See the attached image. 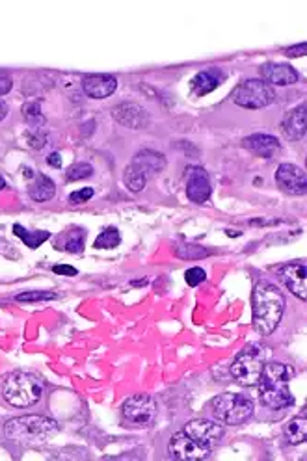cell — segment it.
I'll list each match as a JSON object with an SVG mask.
<instances>
[{
	"instance_id": "obj_15",
	"label": "cell",
	"mask_w": 307,
	"mask_h": 461,
	"mask_svg": "<svg viewBox=\"0 0 307 461\" xmlns=\"http://www.w3.org/2000/svg\"><path fill=\"white\" fill-rule=\"evenodd\" d=\"M261 73L266 84H276V86H291L300 80L298 71L288 63H264Z\"/></svg>"
},
{
	"instance_id": "obj_25",
	"label": "cell",
	"mask_w": 307,
	"mask_h": 461,
	"mask_svg": "<svg viewBox=\"0 0 307 461\" xmlns=\"http://www.w3.org/2000/svg\"><path fill=\"white\" fill-rule=\"evenodd\" d=\"M175 255L182 260H196L209 257V250L203 248V245H194L188 244V242H181L179 245H175Z\"/></svg>"
},
{
	"instance_id": "obj_29",
	"label": "cell",
	"mask_w": 307,
	"mask_h": 461,
	"mask_svg": "<svg viewBox=\"0 0 307 461\" xmlns=\"http://www.w3.org/2000/svg\"><path fill=\"white\" fill-rule=\"evenodd\" d=\"M93 173V168H91V164L88 162H80L71 166L68 171V179L69 181H82V179H88Z\"/></svg>"
},
{
	"instance_id": "obj_21",
	"label": "cell",
	"mask_w": 307,
	"mask_h": 461,
	"mask_svg": "<svg viewBox=\"0 0 307 461\" xmlns=\"http://www.w3.org/2000/svg\"><path fill=\"white\" fill-rule=\"evenodd\" d=\"M54 194H56V186H54V183L47 177V175H38L34 184L30 186V197L38 203L53 199Z\"/></svg>"
},
{
	"instance_id": "obj_11",
	"label": "cell",
	"mask_w": 307,
	"mask_h": 461,
	"mask_svg": "<svg viewBox=\"0 0 307 461\" xmlns=\"http://www.w3.org/2000/svg\"><path fill=\"white\" fill-rule=\"evenodd\" d=\"M276 183L278 186L287 194L293 196H303L307 188L306 173L302 168H298L294 164H281L276 171Z\"/></svg>"
},
{
	"instance_id": "obj_12",
	"label": "cell",
	"mask_w": 307,
	"mask_h": 461,
	"mask_svg": "<svg viewBox=\"0 0 307 461\" xmlns=\"http://www.w3.org/2000/svg\"><path fill=\"white\" fill-rule=\"evenodd\" d=\"M306 263L303 260H294L288 263L279 270V275L283 279L285 287L298 296L300 300L307 298V279H306Z\"/></svg>"
},
{
	"instance_id": "obj_20",
	"label": "cell",
	"mask_w": 307,
	"mask_h": 461,
	"mask_svg": "<svg viewBox=\"0 0 307 461\" xmlns=\"http://www.w3.org/2000/svg\"><path fill=\"white\" fill-rule=\"evenodd\" d=\"M224 80H226V75H222L220 71L197 73L196 78L192 80V92L196 95H207V93L214 92Z\"/></svg>"
},
{
	"instance_id": "obj_27",
	"label": "cell",
	"mask_w": 307,
	"mask_h": 461,
	"mask_svg": "<svg viewBox=\"0 0 307 461\" xmlns=\"http://www.w3.org/2000/svg\"><path fill=\"white\" fill-rule=\"evenodd\" d=\"M120 242H121L120 231L115 229V227H108V229H105L101 235L97 236L95 248L97 250H114L115 245H120Z\"/></svg>"
},
{
	"instance_id": "obj_39",
	"label": "cell",
	"mask_w": 307,
	"mask_h": 461,
	"mask_svg": "<svg viewBox=\"0 0 307 461\" xmlns=\"http://www.w3.org/2000/svg\"><path fill=\"white\" fill-rule=\"evenodd\" d=\"M4 179H2V177H0V190H2V188H4Z\"/></svg>"
},
{
	"instance_id": "obj_17",
	"label": "cell",
	"mask_w": 307,
	"mask_h": 461,
	"mask_svg": "<svg viewBox=\"0 0 307 461\" xmlns=\"http://www.w3.org/2000/svg\"><path fill=\"white\" fill-rule=\"evenodd\" d=\"M244 149H248L250 153L257 154L261 159H270L279 151V142L278 138L269 134H251L248 138L242 139Z\"/></svg>"
},
{
	"instance_id": "obj_14",
	"label": "cell",
	"mask_w": 307,
	"mask_h": 461,
	"mask_svg": "<svg viewBox=\"0 0 307 461\" xmlns=\"http://www.w3.org/2000/svg\"><path fill=\"white\" fill-rule=\"evenodd\" d=\"M112 115L120 125H125L129 129H142V127L147 125L149 121L147 112L135 102H123V105L115 106Z\"/></svg>"
},
{
	"instance_id": "obj_32",
	"label": "cell",
	"mask_w": 307,
	"mask_h": 461,
	"mask_svg": "<svg viewBox=\"0 0 307 461\" xmlns=\"http://www.w3.org/2000/svg\"><path fill=\"white\" fill-rule=\"evenodd\" d=\"M91 196H93V190H91V188H82V190H78V192H73L71 196H69V201L71 203H86L88 199H91Z\"/></svg>"
},
{
	"instance_id": "obj_26",
	"label": "cell",
	"mask_w": 307,
	"mask_h": 461,
	"mask_svg": "<svg viewBox=\"0 0 307 461\" xmlns=\"http://www.w3.org/2000/svg\"><path fill=\"white\" fill-rule=\"evenodd\" d=\"M84 238H86V231L80 227H75L66 235V242H63V250L69 253H82L84 250Z\"/></svg>"
},
{
	"instance_id": "obj_13",
	"label": "cell",
	"mask_w": 307,
	"mask_h": 461,
	"mask_svg": "<svg viewBox=\"0 0 307 461\" xmlns=\"http://www.w3.org/2000/svg\"><path fill=\"white\" fill-rule=\"evenodd\" d=\"M188 199L194 203H205L211 197V179L203 168H192L187 177Z\"/></svg>"
},
{
	"instance_id": "obj_10",
	"label": "cell",
	"mask_w": 307,
	"mask_h": 461,
	"mask_svg": "<svg viewBox=\"0 0 307 461\" xmlns=\"http://www.w3.org/2000/svg\"><path fill=\"white\" fill-rule=\"evenodd\" d=\"M123 415L135 424H149L157 417V403L149 394H135L123 403Z\"/></svg>"
},
{
	"instance_id": "obj_38",
	"label": "cell",
	"mask_w": 307,
	"mask_h": 461,
	"mask_svg": "<svg viewBox=\"0 0 307 461\" xmlns=\"http://www.w3.org/2000/svg\"><path fill=\"white\" fill-rule=\"evenodd\" d=\"M6 114H8V105L4 101H0V121L4 120Z\"/></svg>"
},
{
	"instance_id": "obj_30",
	"label": "cell",
	"mask_w": 307,
	"mask_h": 461,
	"mask_svg": "<svg viewBox=\"0 0 307 461\" xmlns=\"http://www.w3.org/2000/svg\"><path fill=\"white\" fill-rule=\"evenodd\" d=\"M54 298H56V294L45 292V290H30V292H23L15 296L17 302H43V300H54Z\"/></svg>"
},
{
	"instance_id": "obj_22",
	"label": "cell",
	"mask_w": 307,
	"mask_h": 461,
	"mask_svg": "<svg viewBox=\"0 0 307 461\" xmlns=\"http://www.w3.org/2000/svg\"><path fill=\"white\" fill-rule=\"evenodd\" d=\"M285 438L291 445H300V443L306 441L307 438V417H306V409L302 411V415L294 420H291L285 430Z\"/></svg>"
},
{
	"instance_id": "obj_33",
	"label": "cell",
	"mask_w": 307,
	"mask_h": 461,
	"mask_svg": "<svg viewBox=\"0 0 307 461\" xmlns=\"http://www.w3.org/2000/svg\"><path fill=\"white\" fill-rule=\"evenodd\" d=\"M28 144L34 147V149H41L45 144H47V134H43L41 130H36L28 136Z\"/></svg>"
},
{
	"instance_id": "obj_19",
	"label": "cell",
	"mask_w": 307,
	"mask_h": 461,
	"mask_svg": "<svg viewBox=\"0 0 307 461\" xmlns=\"http://www.w3.org/2000/svg\"><path fill=\"white\" fill-rule=\"evenodd\" d=\"M130 164H135L140 169H144L145 175H153V173H159L166 168V159H164V154L157 153V151L144 149L136 154Z\"/></svg>"
},
{
	"instance_id": "obj_34",
	"label": "cell",
	"mask_w": 307,
	"mask_h": 461,
	"mask_svg": "<svg viewBox=\"0 0 307 461\" xmlns=\"http://www.w3.org/2000/svg\"><path fill=\"white\" fill-rule=\"evenodd\" d=\"M11 84H14L11 78L8 75H4V73H0V95H6V93L10 92Z\"/></svg>"
},
{
	"instance_id": "obj_37",
	"label": "cell",
	"mask_w": 307,
	"mask_h": 461,
	"mask_svg": "<svg viewBox=\"0 0 307 461\" xmlns=\"http://www.w3.org/2000/svg\"><path fill=\"white\" fill-rule=\"evenodd\" d=\"M48 164H51L53 168H60V166H62V159H60V154L58 153L51 154V157H48Z\"/></svg>"
},
{
	"instance_id": "obj_6",
	"label": "cell",
	"mask_w": 307,
	"mask_h": 461,
	"mask_svg": "<svg viewBox=\"0 0 307 461\" xmlns=\"http://www.w3.org/2000/svg\"><path fill=\"white\" fill-rule=\"evenodd\" d=\"M274 99H276V93H274L272 86L264 80H257V78L246 80L233 93V101L242 108H250V110L272 105Z\"/></svg>"
},
{
	"instance_id": "obj_31",
	"label": "cell",
	"mask_w": 307,
	"mask_h": 461,
	"mask_svg": "<svg viewBox=\"0 0 307 461\" xmlns=\"http://www.w3.org/2000/svg\"><path fill=\"white\" fill-rule=\"evenodd\" d=\"M184 279H187V283L190 285V287H197L199 283H203L207 279V272L203 268H190L184 274Z\"/></svg>"
},
{
	"instance_id": "obj_4",
	"label": "cell",
	"mask_w": 307,
	"mask_h": 461,
	"mask_svg": "<svg viewBox=\"0 0 307 461\" xmlns=\"http://www.w3.org/2000/svg\"><path fill=\"white\" fill-rule=\"evenodd\" d=\"M43 393V385L41 381L32 374L26 372H15L11 374L4 383L2 394L4 398L15 406V408H30L34 406Z\"/></svg>"
},
{
	"instance_id": "obj_2",
	"label": "cell",
	"mask_w": 307,
	"mask_h": 461,
	"mask_svg": "<svg viewBox=\"0 0 307 461\" xmlns=\"http://www.w3.org/2000/svg\"><path fill=\"white\" fill-rule=\"evenodd\" d=\"M293 370L281 363H269L263 366L259 378V394L266 408L283 409L293 406L294 398L288 389Z\"/></svg>"
},
{
	"instance_id": "obj_8",
	"label": "cell",
	"mask_w": 307,
	"mask_h": 461,
	"mask_svg": "<svg viewBox=\"0 0 307 461\" xmlns=\"http://www.w3.org/2000/svg\"><path fill=\"white\" fill-rule=\"evenodd\" d=\"M182 433L212 450L217 447V443L224 438V426H220L214 420H209V418H196V420L184 424Z\"/></svg>"
},
{
	"instance_id": "obj_1",
	"label": "cell",
	"mask_w": 307,
	"mask_h": 461,
	"mask_svg": "<svg viewBox=\"0 0 307 461\" xmlns=\"http://www.w3.org/2000/svg\"><path fill=\"white\" fill-rule=\"evenodd\" d=\"M254 327L259 335H270L278 327L285 311V296L276 285L259 281L251 294Z\"/></svg>"
},
{
	"instance_id": "obj_24",
	"label": "cell",
	"mask_w": 307,
	"mask_h": 461,
	"mask_svg": "<svg viewBox=\"0 0 307 461\" xmlns=\"http://www.w3.org/2000/svg\"><path fill=\"white\" fill-rule=\"evenodd\" d=\"M14 233L19 236L21 240L28 245V248H32V250L39 248L43 242H47L48 238H51V233H47V231H26L23 226H19V223L14 227Z\"/></svg>"
},
{
	"instance_id": "obj_3",
	"label": "cell",
	"mask_w": 307,
	"mask_h": 461,
	"mask_svg": "<svg viewBox=\"0 0 307 461\" xmlns=\"http://www.w3.org/2000/svg\"><path fill=\"white\" fill-rule=\"evenodd\" d=\"M58 432V423L41 415H24L8 420L4 435L21 445H41Z\"/></svg>"
},
{
	"instance_id": "obj_36",
	"label": "cell",
	"mask_w": 307,
	"mask_h": 461,
	"mask_svg": "<svg viewBox=\"0 0 307 461\" xmlns=\"http://www.w3.org/2000/svg\"><path fill=\"white\" fill-rule=\"evenodd\" d=\"M303 54H306V43L296 45V47L287 48V51H285V56H288V58H293V56H303Z\"/></svg>"
},
{
	"instance_id": "obj_7",
	"label": "cell",
	"mask_w": 307,
	"mask_h": 461,
	"mask_svg": "<svg viewBox=\"0 0 307 461\" xmlns=\"http://www.w3.org/2000/svg\"><path fill=\"white\" fill-rule=\"evenodd\" d=\"M263 359L257 354L251 351H244L236 357V361L231 366V376L244 387H254L259 383L261 372H263Z\"/></svg>"
},
{
	"instance_id": "obj_9",
	"label": "cell",
	"mask_w": 307,
	"mask_h": 461,
	"mask_svg": "<svg viewBox=\"0 0 307 461\" xmlns=\"http://www.w3.org/2000/svg\"><path fill=\"white\" fill-rule=\"evenodd\" d=\"M211 448L202 445V443L194 441L182 432L175 433L170 441V454L173 460L177 461H202L211 454Z\"/></svg>"
},
{
	"instance_id": "obj_5",
	"label": "cell",
	"mask_w": 307,
	"mask_h": 461,
	"mask_svg": "<svg viewBox=\"0 0 307 461\" xmlns=\"http://www.w3.org/2000/svg\"><path fill=\"white\" fill-rule=\"evenodd\" d=\"M212 411L227 426L246 423L254 415L255 408L248 396L236 393H224L212 400Z\"/></svg>"
},
{
	"instance_id": "obj_18",
	"label": "cell",
	"mask_w": 307,
	"mask_h": 461,
	"mask_svg": "<svg viewBox=\"0 0 307 461\" xmlns=\"http://www.w3.org/2000/svg\"><path fill=\"white\" fill-rule=\"evenodd\" d=\"M307 106L302 105L291 110L287 114V117L281 123V129H283L285 136L288 139H302L306 136V123H307Z\"/></svg>"
},
{
	"instance_id": "obj_23",
	"label": "cell",
	"mask_w": 307,
	"mask_h": 461,
	"mask_svg": "<svg viewBox=\"0 0 307 461\" xmlns=\"http://www.w3.org/2000/svg\"><path fill=\"white\" fill-rule=\"evenodd\" d=\"M123 181H125V186L129 188L130 192H142L145 188V183H147V175L144 173V169H140L135 164H129L123 173Z\"/></svg>"
},
{
	"instance_id": "obj_28",
	"label": "cell",
	"mask_w": 307,
	"mask_h": 461,
	"mask_svg": "<svg viewBox=\"0 0 307 461\" xmlns=\"http://www.w3.org/2000/svg\"><path fill=\"white\" fill-rule=\"evenodd\" d=\"M23 115L26 121L34 123V125H41L43 123V114H41V102L39 101H28L23 106Z\"/></svg>"
},
{
	"instance_id": "obj_35",
	"label": "cell",
	"mask_w": 307,
	"mask_h": 461,
	"mask_svg": "<svg viewBox=\"0 0 307 461\" xmlns=\"http://www.w3.org/2000/svg\"><path fill=\"white\" fill-rule=\"evenodd\" d=\"M53 270L54 274L58 275H77V268H73L69 265H56Z\"/></svg>"
},
{
	"instance_id": "obj_16",
	"label": "cell",
	"mask_w": 307,
	"mask_h": 461,
	"mask_svg": "<svg viewBox=\"0 0 307 461\" xmlns=\"http://www.w3.org/2000/svg\"><path fill=\"white\" fill-rule=\"evenodd\" d=\"M118 88V80L112 75H88L82 80V90L91 99H105L110 97Z\"/></svg>"
}]
</instances>
